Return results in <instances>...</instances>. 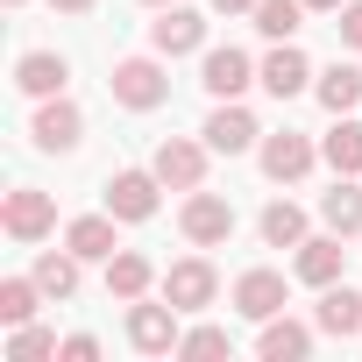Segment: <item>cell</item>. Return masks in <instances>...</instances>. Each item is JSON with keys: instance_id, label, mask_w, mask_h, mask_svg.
Wrapping results in <instances>:
<instances>
[{"instance_id": "4fadbf2b", "label": "cell", "mask_w": 362, "mask_h": 362, "mask_svg": "<svg viewBox=\"0 0 362 362\" xmlns=\"http://www.w3.org/2000/svg\"><path fill=\"white\" fill-rule=\"evenodd\" d=\"M291 305V284H284V270H270V263H256V270H242L235 277V313L242 320H270V313H284Z\"/></svg>"}, {"instance_id": "1f68e13d", "label": "cell", "mask_w": 362, "mask_h": 362, "mask_svg": "<svg viewBox=\"0 0 362 362\" xmlns=\"http://www.w3.org/2000/svg\"><path fill=\"white\" fill-rule=\"evenodd\" d=\"M206 8H214V15H249L256 0H206Z\"/></svg>"}, {"instance_id": "8992f818", "label": "cell", "mask_w": 362, "mask_h": 362, "mask_svg": "<svg viewBox=\"0 0 362 362\" xmlns=\"http://www.w3.org/2000/svg\"><path fill=\"white\" fill-rule=\"evenodd\" d=\"M206 135H163L156 142V156H149V170L163 177V192H199L206 185Z\"/></svg>"}, {"instance_id": "83f0119b", "label": "cell", "mask_w": 362, "mask_h": 362, "mask_svg": "<svg viewBox=\"0 0 362 362\" xmlns=\"http://www.w3.org/2000/svg\"><path fill=\"white\" fill-rule=\"evenodd\" d=\"M177 355H185V362L235 355V334H228V327H214V320H199V327H185V334H177Z\"/></svg>"}, {"instance_id": "7a4b0ae2", "label": "cell", "mask_w": 362, "mask_h": 362, "mask_svg": "<svg viewBox=\"0 0 362 362\" xmlns=\"http://www.w3.org/2000/svg\"><path fill=\"white\" fill-rule=\"evenodd\" d=\"M235 228H242V214H235V199H221V192H185V206H177V235H185L192 249H228L235 242Z\"/></svg>"}, {"instance_id": "7402d4cb", "label": "cell", "mask_w": 362, "mask_h": 362, "mask_svg": "<svg viewBox=\"0 0 362 362\" xmlns=\"http://www.w3.org/2000/svg\"><path fill=\"white\" fill-rule=\"evenodd\" d=\"M320 228H334L341 242H362V185L334 177V192H320Z\"/></svg>"}, {"instance_id": "e575fe53", "label": "cell", "mask_w": 362, "mask_h": 362, "mask_svg": "<svg viewBox=\"0 0 362 362\" xmlns=\"http://www.w3.org/2000/svg\"><path fill=\"white\" fill-rule=\"evenodd\" d=\"M142 8H170V0H142Z\"/></svg>"}, {"instance_id": "e0dca14e", "label": "cell", "mask_w": 362, "mask_h": 362, "mask_svg": "<svg viewBox=\"0 0 362 362\" xmlns=\"http://www.w3.org/2000/svg\"><path fill=\"white\" fill-rule=\"evenodd\" d=\"M313 341H320V327H305V320H291V313H270V320L256 327V355H263V362H305Z\"/></svg>"}, {"instance_id": "277c9868", "label": "cell", "mask_w": 362, "mask_h": 362, "mask_svg": "<svg viewBox=\"0 0 362 362\" xmlns=\"http://www.w3.org/2000/svg\"><path fill=\"white\" fill-rule=\"evenodd\" d=\"M0 228H8V242L36 249V242L57 235V199H50L43 185H15L8 199H0Z\"/></svg>"}, {"instance_id": "44dd1931", "label": "cell", "mask_w": 362, "mask_h": 362, "mask_svg": "<svg viewBox=\"0 0 362 362\" xmlns=\"http://www.w3.org/2000/svg\"><path fill=\"white\" fill-rule=\"evenodd\" d=\"M320 163L334 177H362V121L355 114H334V128L320 135Z\"/></svg>"}, {"instance_id": "3957f363", "label": "cell", "mask_w": 362, "mask_h": 362, "mask_svg": "<svg viewBox=\"0 0 362 362\" xmlns=\"http://www.w3.org/2000/svg\"><path fill=\"white\" fill-rule=\"evenodd\" d=\"M156 206H163V177H156V170H142V163H121V170L107 177V214H114L121 228H142V221H156Z\"/></svg>"}, {"instance_id": "484cf974", "label": "cell", "mask_w": 362, "mask_h": 362, "mask_svg": "<svg viewBox=\"0 0 362 362\" xmlns=\"http://www.w3.org/2000/svg\"><path fill=\"white\" fill-rule=\"evenodd\" d=\"M305 0H256L249 8V22H256V36H270V43H291L298 29H305Z\"/></svg>"}, {"instance_id": "ba28073f", "label": "cell", "mask_w": 362, "mask_h": 362, "mask_svg": "<svg viewBox=\"0 0 362 362\" xmlns=\"http://www.w3.org/2000/svg\"><path fill=\"white\" fill-rule=\"evenodd\" d=\"M149 50H156V57H192V50H206V15L185 8V0L156 8V22H149Z\"/></svg>"}, {"instance_id": "52a82bcc", "label": "cell", "mask_w": 362, "mask_h": 362, "mask_svg": "<svg viewBox=\"0 0 362 362\" xmlns=\"http://www.w3.org/2000/svg\"><path fill=\"white\" fill-rule=\"evenodd\" d=\"M177 320H185V313H177L170 298H163V305L135 298V305H128V348H135V355H177V334H185Z\"/></svg>"}, {"instance_id": "d6a6232c", "label": "cell", "mask_w": 362, "mask_h": 362, "mask_svg": "<svg viewBox=\"0 0 362 362\" xmlns=\"http://www.w3.org/2000/svg\"><path fill=\"white\" fill-rule=\"evenodd\" d=\"M50 8H57V15H93L100 0H50Z\"/></svg>"}, {"instance_id": "8fae6325", "label": "cell", "mask_w": 362, "mask_h": 362, "mask_svg": "<svg viewBox=\"0 0 362 362\" xmlns=\"http://www.w3.org/2000/svg\"><path fill=\"white\" fill-rule=\"evenodd\" d=\"M206 149L214 156H249L256 142H263V128H256V114L242 107V100H214V114H206Z\"/></svg>"}, {"instance_id": "d4e9b609", "label": "cell", "mask_w": 362, "mask_h": 362, "mask_svg": "<svg viewBox=\"0 0 362 362\" xmlns=\"http://www.w3.org/2000/svg\"><path fill=\"white\" fill-rule=\"evenodd\" d=\"M78 263H86V256H71V249H36V270H29V277L43 284V298L64 305V298H78Z\"/></svg>"}, {"instance_id": "d6986e66", "label": "cell", "mask_w": 362, "mask_h": 362, "mask_svg": "<svg viewBox=\"0 0 362 362\" xmlns=\"http://www.w3.org/2000/svg\"><path fill=\"white\" fill-rule=\"evenodd\" d=\"M64 249L86 256V263H107L121 249V221L114 214H78V221H64Z\"/></svg>"}, {"instance_id": "603a6c76", "label": "cell", "mask_w": 362, "mask_h": 362, "mask_svg": "<svg viewBox=\"0 0 362 362\" xmlns=\"http://www.w3.org/2000/svg\"><path fill=\"white\" fill-rule=\"evenodd\" d=\"M256 235H263V249H298V242L313 235V221H305L298 199H270V206L256 214Z\"/></svg>"}, {"instance_id": "836d02e7", "label": "cell", "mask_w": 362, "mask_h": 362, "mask_svg": "<svg viewBox=\"0 0 362 362\" xmlns=\"http://www.w3.org/2000/svg\"><path fill=\"white\" fill-rule=\"evenodd\" d=\"M305 8H313V15H341V8H348V0H305Z\"/></svg>"}, {"instance_id": "4316f807", "label": "cell", "mask_w": 362, "mask_h": 362, "mask_svg": "<svg viewBox=\"0 0 362 362\" xmlns=\"http://www.w3.org/2000/svg\"><path fill=\"white\" fill-rule=\"evenodd\" d=\"M36 305H43V284L36 277H0V327L36 320Z\"/></svg>"}, {"instance_id": "5bb4252c", "label": "cell", "mask_w": 362, "mask_h": 362, "mask_svg": "<svg viewBox=\"0 0 362 362\" xmlns=\"http://www.w3.org/2000/svg\"><path fill=\"white\" fill-rule=\"evenodd\" d=\"M199 86H206L214 100H242V93L263 86V78H256V57L228 43V50H206V57H199Z\"/></svg>"}, {"instance_id": "4dcf8cb0", "label": "cell", "mask_w": 362, "mask_h": 362, "mask_svg": "<svg viewBox=\"0 0 362 362\" xmlns=\"http://www.w3.org/2000/svg\"><path fill=\"white\" fill-rule=\"evenodd\" d=\"M334 29H341V43H348V50H362V0H348V8L334 15Z\"/></svg>"}, {"instance_id": "6da1fadb", "label": "cell", "mask_w": 362, "mask_h": 362, "mask_svg": "<svg viewBox=\"0 0 362 362\" xmlns=\"http://www.w3.org/2000/svg\"><path fill=\"white\" fill-rule=\"evenodd\" d=\"M107 93H114V107H128V114H156V107L170 100V71H163L156 50H149V57H114Z\"/></svg>"}, {"instance_id": "9a60e30c", "label": "cell", "mask_w": 362, "mask_h": 362, "mask_svg": "<svg viewBox=\"0 0 362 362\" xmlns=\"http://www.w3.org/2000/svg\"><path fill=\"white\" fill-rule=\"evenodd\" d=\"M256 78H263V93H270V100H298V93H313V78H320V71H313V57H305L298 43H277V50L256 64Z\"/></svg>"}, {"instance_id": "9c48e42d", "label": "cell", "mask_w": 362, "mask_h": 362, "mask_svg": "<svg viewBox=\"0 0 362 362\" xmlns=\"http://www.w3.org/2000/svg\"><path fill=\"white\" fill-rule=\"evenodd\" d=\"M29 142H36L43 156H71V149L86 142V114L57 93V100H43V107L29 114Z\"/></svg>"}, {"instance_id": "cb8c5ba5", "label": "cell", "mask_w": 362, "mask_h": 362, "mask_svg": "<svg viewBox=\"0 0 362 362\" xmlns=\"http://www.w3.org/2000/svg\"><path fill=\"white\" fill-rule=\"evenodd\" d=\"M313 100H320L327 114H355V107H362V64H341V57H334V64L313 78Z\"/></svg>"}, {"instance_id": "5b68a950", "label": "cell", "mask_w": 362, "mask_h": 362, "mask_svg": "<svg viewBox=\"0 0 362 362\" xmlns=\"http://www.w3.org/2000/svg\"><path fill=\"white\" fill-rule=\"evenodd\" d=\"M256 163H263L270 185H305L313 163H320V142H313V135H298V128H277V135H263V142H256Z\"/></svg>"}, {"instance_id": "30bf717a", "label": "cell", "mask_w": 362, "mask_h": 362, "mask_svg": "<svg viewBox=\"0 0 362 362\" xmlns=\"http://www.w3.org/2000/svg\"><path fill=\"white\" fill-rule=\"evenodd\" d=\"M163 298H170L177 313H206V305L221 298V270H214L206 256H177V263L163 270Z\"/></svg>"}, {"instance_id": "7c38bea8", "label": "cell", "mask_w": 362, "mask_h": 362, "mask_svg": "<svg viewBox=\"0 0 362 362\" xmlns=\"http://www.w3.org/2000/svg\"><path fill=\"white\" fill-rule=\"evenodd\" d=\"M291 277L313 284V291L341 284V277H348V249H341V235H334V228H327V235H305V242L291 249Z\"/></svg>"}, {"instance_id": "d590c367", "label": "cell", "mask_w": 362, "mask_h": 362, "mask_svg": "<svg viewBox=\"0 0 362 362\" xmlns=\"http://www.w3.org/2000/svg\"><path fill=\"white\" fill-rule=\"evenodd\" d=\"M8 8H29V0H8Z\"/></svg>"}, {"instance_id": "f1b7e54d", "label": "cell", "mask_w": 362, "mask_h": 362, "mask_svg": "<svg viewBox=\"0 0 362 362\" xmlns=\"http://www.w3.org/2000/svg\"><path fill=\"white\" fill-rule=\"evenodd\" d=\"M64 341L50 334V327H36V320H22V327H8V362H43V355H57Z\"/></svg>"}, {"instance_id": "f546056e", "label": "cell", "mask_w": 362, "mask_h": 362, "mask_svg": "<svg viewBox=\"0 0 362 362\" xmlns=\"http://www.w3.org/2000/svg\"><path fill=\"white\" fill-rule=\"evenodd\" d=\"M57 362H100V334H64Z\"/></svg>"}, {"instance_id": "ac0fdd59", "label": "cell", "mask_w": 362, "mask_h": 362, "mask_svg": "<svg viewBox=\"0 0 362 362\" xmlns=\"http://www.w3.org/2000/svg\"><path fill=\"white\" fill-rule=\"evenodd\" d=\"M313 327L327 334V341H355L362 334V291L341 277V284H327L320 291V305H313Z\"/></svg>"}, {"instance_id": "ffe728a7", "label": "cell", "mask_w": 362, "mask_h": 362, "mask_svg": "<svg viewBox=\"0 0 362 362\" xmlns=\"http://www.w3.org/2000/svg\"><path fill=\"white\" fill-rule=\"evenodd\" d=\"M149 284H163V277H156V263H149L142 249H114V256H107V298L135 305V298H149Z\"/></svg>"}, {"instance_id": "2e32d148", "label": "cell", "mask_w": 362, "mask_h": 362, "mask_svg": "<svg viewBox=\"0 0 362 362\" xmlns=\"http://www.w3.org/2000/svg\"><path fill=\"white\" fill-rule=\"evenodd\" d=\"M64 86H71V57H64V50H22V57H15V93L57 100Z\"/></svg>"}]
</instances>
